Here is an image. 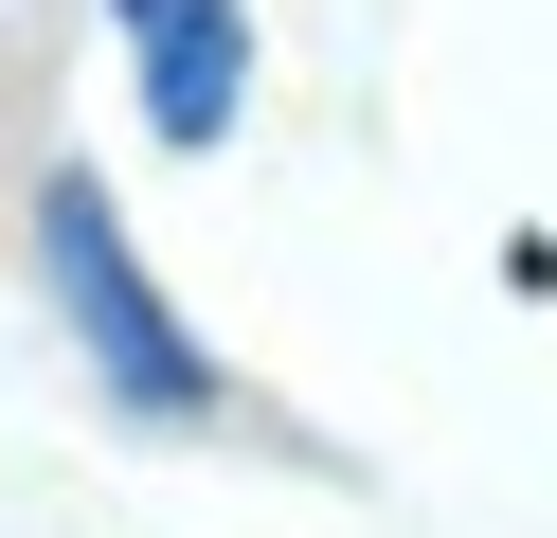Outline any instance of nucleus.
<instances>
[{"mask_svg": "<svg viewBox=\"0 0 557 538\" xmlns=\"http://www.w3.org/2000/svg\"><path fill=\"white\" fill-rule=\"evenodd\" d=\"M37 287H54V323H73V359L126 395V413H216V359H198V323L162 305V270L126 251V215H109V179L90 162H54L37 179Z\"/></svg>", "mask_w": 557, "mask_h": 538, "instance_id": "obj_1", "label": "nucleus"}, {"mask_svg": "<svg viewBox=\"0 0 557 538\" xmlns=\"http://www.w3.org/2000/svg\"><path fill=\"white\" fill-rule=\"evenodd\" d=\"M109 36L145 72L162 143H234V108H252V0H109Z\"/></svg>", "mask_w": 557, "mask_h": 538, "instance_id": "obj_2", "label": "nucleus"}]
</instances>
